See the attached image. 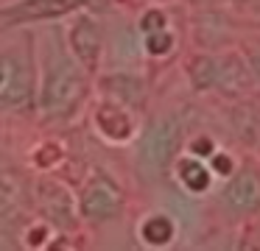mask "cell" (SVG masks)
I'll use <instances>...</instances> for the list:
<instances>
[{
    "mask_svg": "<svg viewBox=\"0 0 260 251\" xmlns=\"http://www.w3.org/2000/svg\"><path fill=\"white\" fill-rule=\"evenodd\" d=\"M84 67L76 56H68V50L53 48V53L45 61V78L40 89V103L48 117H64L81 103L87 92Z\"/></svg>",
    "mask_w": 260,
    "mask_h": 251,
    "instance_id": "cell-1",
    "label": "cell"
},
{
    "mask_svg": "<svg viewBox=\"0 0 260 251\" xmlns=\"http://www.w3.org/2000/svg\"><path fill=\"white\" fill-rule=\"evenodd\" d=\"M182 145V123L174 115H162L148 126L140 139V165L151 176H162L176 162Z\"/></svg>",
    "mask_w": 260,
    "mask_h": 251,
    "instance_id": "cell-2",
    "label": "cell"
},
{
    "mask_svg": "<svg viewBox=\"0 0 260 251\" xmlns=\"http://www.w3.org/2000/svg\"><path fill=\"white\" fill-rule=\"evenodd\" d=\"M190 78L196 89H221V92H241L249 84V70L241 56H221V59H196L190 64Z\"/></svg>",
    "mask_w": 260,
    "mask_h": 251,
    "instance_id": "cell-3",
    "label": "cell"
},
{
    "mask_svg": "<svg viewBox=\"0 0 260 251\" xmlns=\"http://www.w3.org/2000/svg\"><path fill=\"white\" fill-rule=\"evenodd\" d=\"M123 190L107 176V173H95L90 182L84 184L79 198V212L87 221H112L123 212Z\"/></svg>",
    "mask_w": 260,
    "mask_h": 251,
    "instance_id": "cell-4",
    "label": "cell"
},
{
    "mask_svg": "<svg viewBox=\"0 0 260 251\" xmlns=\"http://www.w3.org/2000/svg\"><path fill=\"white\" fill-rule=\"evenodd\" d=\"M76 9H81L79 0H20L14 6H6L0 11V17L9 25H28V22L56 20V17H64Z\"/></svg>",
    "mask_w": 260,
    "mask_h": 251,
    "instance_id": "cell-5",
    "label": "cell"
},
{
    "mask_svg": "<svg viewBox=\"0 0 260 251\" xmlns=\"http://www.w3.org/2000/svg\"><path fill=\"white\" fill-rule=\"evenodd\" d=\"M221 201L238 215H252L260 209V173L254 167H241L221 190Z\"/></svg>",
    "mask_w": 260,
    "mask_h": 251,
    "instance_id": "cell-6",
    "label": "cell"
},
{
    "mask_svg": "<svg viewBox=\"0 0 260 251\" xmlns=\"http://www.w3.org/2000/svg\"><path fill=\"white\" fill-rule=\"evenodd\" d=\"M101 48H104V31L92 17H79L70 25V50L79 59V64L87 73H92L98 67L101 59Z\"/></svg>",
    "mask_w": 260,
    "mask_h": 251,
    "instance_id": "cell-7",
    "label": "cell"
},
{
    "mask_svg": "<svg viewBox=\"0 0 260 251\" xmlns=\"http://www.w3.org/2000/svg\"><path fill=\"white\" fill-rule=\"evenodd\" d=\"M37 204H40L42 215L56 226H73V195L68 187H62L53 178H42L37 182Z\"/></svg>",
    "mask_w": 260,
    "mask_h": 251,
    "instance_id": "cell-8",
    "label": "cell"
},
{
    "mask_svg": "<svg viewBox=\"0 0 260 251\" xmlns=\"http://www.w3.org/2000/svg\"><path fill=\"white\" fill-rule=\"evenodd\" d=\"M101 87L107 95H112L126 109H143L146 106V81L129 73H115V76L101 78Z\"/></svg>",
    "mask_w": 260,
    "mask_h": 251,
    "instance_id": "cell-9",
    "label": "cell"
},
{
    "mask_svg": "<svg viewBox=\"0 0 260 251\" xmlns=\"http://www.w3.org/2000/svg\"><path fill=\"white\" fill-rule=\"evenodd\" d=\"M95 126H98V131L107 139H112V142H126V139H132V134H135L129 109H126V106H118V103L98 106Z\"/></svg>",
    "mask_w": 260,
    "mask_h": 251,
    "instance_id": "cell-10",
    "label": "cell"
},
{
    "mask_svg": "<svg viewBox=\"0 0 260 251\" xmlns=\"http://www.w3.org/2000/svg\"><path fill=\"white\" fill-rule=\"evenodd\" d=\"M176 173H179V182L190 193H204L213 182V170L207 165H202L199 159H193V156H185V159L176 162Z\"/></svg>",
    "mask_w": 260,
    "mask_h": 251,
    "instance_id": "cell-11",
    "label": "cell"
},
{
    "mask_svg": "<svg viewBox=\"0 0 260 251\" xmlns=\"http://www.w3.org/2000/svg\"><path fill=\"white\" fill-rule=\"evenodd\" d=\"M174 221L168 215H148L140 226V237L148 245H168L174 240Z\"/></svg>",
    "mask_w": 260,
    "mask_h": 251,
    "instance_id": "cell-12",
    "label": "cell"
},
{
    "mask_svg": "<svg viewBox=\"0 0 260 251\" xmlns=\"http://www.w3.org/2000/svg\"><path fill=\"white\" fill-rule=\"evenodd\" d=\"M174 48V37H171L168 28H159V31H148L146 33V50L151 56H165Z\"/></svg>",
    "mask_w": 260,
    "mask_h": 251,
    "instance_id": "cell-13",
    "label": "cell"
},
{
    "mask_svg": "<svg viewBox=\"0 0 260 251\" xmlns=\"http://www.w3.org/2000/svg\"><path fill=\"white\" fill-rule=\"evenodd\" d=\"M140 28H143L146 33H148V31H159V28H168V20H165V14H162V11L151 9V11H146V14H143Z\"/></svg>",
    "mask_w": 260,
    "mask_h": 251,
    "instance_id": "cell-14",
    "label": "cell"
},
{
    "mask_svg": "<svg viewBox=\"0 0 260 251\" xmlns=\"http://www.w3.org/2000/svg\"><path fill=\"white\" fill-rule=\"evenodd\" d=\"M84 9H90V11H104L109 6V0H79Z\"/></svg>",
    "mask_w": 260,
    "mask_h": 251,
    "instance_id": "cell-15",
    "label": "cell"
},
{
    "mask_svg": "<svg viewBox=\"0 0 260 251\" xmlns=\"http://www.w3.org/2000/svg\"><path fill=\"white\" fill-rule=\"evenodd\" d=\"M215 167H218L224 176H230V170H232V162L226 159V156H215Z\"/></svg>",
    "mask_w": 260,
    "mask_h": 251,
    "instance_id": "cell-16",
    "label": "cell"
},
{
    "mask_svg": "<svg viewBox=\"0 0 260 251\" xmlns=\"http://www.w3.org/2000/svg\"><path fill=\"white\" fill-rule=\"evenodd\" d=\"M6 81H9V61L0 56V89L6 87Z\"/></svg>",
    "mask_w": 260,
    "mask_h": 251,
    "instance_id": "cell-17",
    "label": "cell"
},
{
    "mask_svg": "<svg viewBox=\"0 0 260 251\" xmlns=\"http://www.w3.org/2000/svg\"><path fill=\"white\" fill-rule=\"evenodd\" d=\"M249 67H252V73L260 78V50H257V53H252V56H249Z\"/></svg>",
    "mask_w": 260,
    "mask_h": 251,
    "instance_id": "cell-18",
    "label": "cell"
},
{
    "mask_svg": "<svg viewBox=\"0 0 260 251\" xmlns=\"http://www.w3.org/2000/svg\"><path fill=\"white\" fill-rule=\"evenodd\" d=\"M213 148V145H210V139L204 137V139H196V142H193V151H196V154H202V151H210Z\"/></svg>",
    "mask_w": 260,
    "mask_h": 251,
    "instance_id": "cell-19",
    "label": "cell"
}]
</instances>
